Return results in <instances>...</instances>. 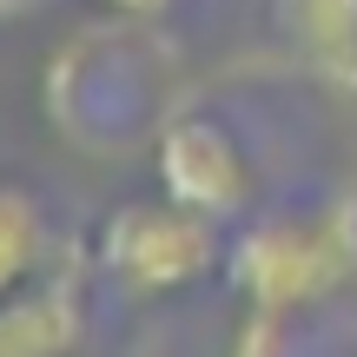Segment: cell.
I'll return each mask as SVG.
<instances>
[{"mask_svg": "<svg viewBox=\"0 0 357 357\" xmlns=\"http://www.w3.org/2000/svg\"><path fill=\"white\" fill-rule=\"evenodd\" d=\"M225 265L218 218L192 212L178 199H126L100 225V271L126 298H172Z\"/></svg>", "mask_w": 357, "mask_h": 357, "instance_id": "7a4b0ae2", "label": "cell"}, {"mask_svg": "<svg viewBox=\"0 0 357 357\" xmlns=\"http://www.w3.org/2000/svg\"><path fill=\"white\" fill-rule=\"evenodd\" d=\"M40 265H47V205L26 185L0 178V298L33 284Z\"/></svg>", "mask_w": 357, "mask_h": 357, "instance_id": "8992f818", "label": "cell"}, {"mask_svg": "<svg viewBox=\"0 0 357 357\" xmlns=\"http://www.w3.org/2000/svg\"><path fill=\"white\" fill-rule=\"evenodd\" d=\"M86 305L66 278H33L0 298V357H73Z\"/></svg>", "mask_w": 357, "mask_h": 357, "instance_id": "5b68a950", "label": "cell"}, {"mask_svg": "<svg viewBox=\"0 0 357 357\" xmlns=\"http://www.w3.org/2000/svg\"><path fill=\"white\" fill-rule=\"evenodd\" d=\"M100 7H113V13H166L172 0H100Z\"/></svg>", "mask_w": 357, "mask_h": 357, "instance_id": "52a82bcc", "label": "cell"}, {"mask_svg": "<svg viewBox=\"0 0 357 357\" xmlns=\"http://www.w3.org/2000/svg\"><path fill=\"white\" fill-rule=\"evenodd\" d=\"M278 47L324 93L357 100V0H265Z\"/></svg>", "mask_w": 357, "mask_h": 357, "instance_id": "277c9868", "label": "cell"}, {"mask_svg": "<svg viewBox=\"0 0 357 357\" xmlns=\"http://www.w3.org/2000/svg\"><path fill=\"white\" fill-rule=\"evenodd\" d=\"M159 185H166V199L192 205L205 218H231L252 199V166L218 119L185 113L159 132Z\"/></svg>", "mask_w": 357, "mask_h": 357, "instance_id": "3957f363", "label": "cell"}, {"mask_svg": "<svg viewBox=\"0 0 357 357\" xmlns=\"http://www.w3.org/2000/svg\"><path fill=\"white\" fill-rule=\"evenodd\" d=\"M351 265H357V231L344 212H271L225 245V271L238 298L252 311H278V318L337 291Z\"/></svg>", "mask_w": 357, "mask_h": 357, "instance_id": "6da1fadb", "label": "cell"}, {"mask_svg": "<svg viewBox=\"0 0 357 357\" xmlns=\"http://www.w3.org/2000/svg\"><path fill=\"white\" fill-rule=\"evenodd\" d=\"M40 7H47V0H0V26H7V20H26V13H40Z\"/></svg>", "mask_w": 357, "mask_h": 357, "instance_id": "ba28073f", "label": "cell"}]
</instances>
